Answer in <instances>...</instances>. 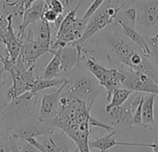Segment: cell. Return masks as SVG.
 <instances>
[{
    "mask_svg": "<svg viewBox=\"0 0 158 152\" xmlns=\"http://www.w3.org/2000/svg\"><path fill=\"white\" fill-rule=\"evenodd\" d=\"M109 28L96 33L90 40L94 47L87 48L99 61L105 60L111 68L124 65L131 70L142 72L150 76L158 85V69L146 58L141 48L131 42L115 20Z\"/></svg>",
    "mask_w": 158,
    "mask_h": 152,
    "instance_id": "obj_1",
    "label": "cell"
},
{
    "mask_svg": "<svg viewBox=\"0 0 158 152\" xmlns=\"http://www.w3.org/2000/svg\"><path fill=\"white\" fill-rule=\"evenodd\" d=\"M68 73H69V82L62 94L83 101L92 111L96 99L102 93L103 87L81 62Z\"/></svg>",
    "mask_w": 158,
    "mask_h": 152,
    "instance_id": "obj_2",
    "label": "cell"
},
{
    "mask_svg": "<svg viewBox=\"0 0 158 152\" xmlns=\"http://www.w3.org/2000/svg\"><path fill=\"white\" fill-rule=\"evenodd\" d=\"M80 62L96 78L100 85L106 93V100L108 103L111 99L112 93L115 89L122 86L124 73L119 68H106L99 62L84 46H81Z\"/></svg>",
    "mask_w": 158,
    "mask_h": 152,
    "instance_id": "obj_3",
    "label": "cell"
},
{
    "mask_svg": "<svg viewBox=\"0 0 158 152\" xmlns=\"http://www.w3.org/2000/svg\"><path fill=\"white\" fill-rule=\"evenodd\" d=\"M126 5L127 2L119 5L117 0H106L101 7L88 20V23L82 36L77 42H75V44L83 46L96 33L111 25L116 20L120 10Z\"/></svg>",
    "mask_w": 158,
    "mask_h": 152,
    "instance_id": "obj_4",
    "label": "cell"
},
{
    "mask_svg": "<svg viewBox=\"0 0 158 152\" xmlns=\"http://www.w3.org/2000/svg\"><path fill=\"white\" fill-rule=\"evenodd\" d=\"M137 11L135 29L143 36L158 33V0H133Z\"/></svg>",
    "mask_w": 158,
    "mask_h": 152,
    "instance_id": "obj_5",
    "label": "cell"
},
{
    "mask_svg": "<svg viewBox=\"0 0 158 152\" xmlns=\"http://www.w3.org/2000/svg\"><path fill=\"white\" fill-rule=\"evenodd\" d=\"M119 68L124 73L122 86L133 92L155 94L158 96V85L147 74L131 70L124 65H119Z\"/></svg>",
    "mask_w": 158,
    "mask_h": 152,
    "instance_id": "obj_6",
    "label": "cell"
},
{
    "mask_svg": "<svg viewBox=\"0 0 158 152\" xmlns=\"http://www.w3.org/2000/svg\"><path fill=\"white\" fill-rule=\"evenodd\" d=\"M55 128L52 124L43 123L38 118H29L19 123L11 132L10 138L26 139L29 137H43L55 134Z\"/></svg>",
    "mask_w": 158,
    "mask_h": 152,
    "instance_id": "obj_7",
    "label": "cell"
},
{
    "mask_svg": "<svg viewBox=\"0 0 158 152\" xmlns=\"http://www.w3.org/2000/svg\"><path fill=\"white\" fill-rule=\"evenodd\" d=\"M34 68L35 66H32L29 70H27L25 72H19L14 68L13 72L10 73L12 77V85L4 94L6 104L9 103L14 98L22 95L26 91L31 90L34 81L38 77V76H35L33 73Z\"/></svg>",
    "mask_w": 158,
    "mask_h": 152,
    "instance_id": "obj_8",
    "label": "cell"
},
{
    "mask_svg": "<svg viewBox=\"0 0 158 152\" xmlns=\"http://www.w3.org/2000/svg\"><path fill=\"white\" fill-rule=\"evenodd\" d=\"M69 80L66 78L65 83L60 85L55 92L52 94H44L42 98V102L39 111V116L37 117L39 121L51 124L54 118L57 115L60 108V97L62 91Z\"/></svg>",
    "mask_w": 158,
    "mask_h": 152,
    "instance_id": "obj_9",
    "label": "cell"
},
{
    "mask_svg": "<svg viewBox=\"0 0 158 152\" xmlns=\"http://www.w3.org/2000/svg\"><path fill=\"white\" fill-rule=\"evenodd\" d=\"M143 97L144 96H143L141 93L135 92V96L129 103H124L122 106L111 109L107 112L111 122L119 126H132L133 114Z\"/></svg>",
    "mask_w": 158,
    "mask_h": 152,
    "instance_id": "obj_10",
    "label": "cell"
},
{
    "mask_svg": "<svg viewBox=\"0 0 158 152\" xmlns=\"http://www.w3.org/2000/svg\"><path fill=\"white\" fill-rule=\"evenodd\" d=\"M51 46L40 42H37L31 38L23 39L21 50L19 58L23 62L26 69H30L35 66L37 59L44 53H50Z\"/></svg>",
    "mask_w": 158,
    "mask_h": 152,
    "instance_id": "obj_11",
    "label": "cell"
},
{
    "mask_svg": "<svg viewBox=\"0 0 158 152\" xmlns=\"http://www.w3.org/2000/svg\"><path fill=\"white\" fill-rule=\"evenodd\" d=\"M40 138H42V144L46 152H70L75 146L74 142L63 132Z\"/></svg>",
    "mask_w": 158,
    "mask_h": 152,
    "instance_id": "obj_12",
    "label": "cell"
},
{
    "mask_svg": "<svg viewBox=\"0 0 158 152\" xmlns=\"http://www.w3.org/2000/svg\"><path fill=\"white\" fill-rule=\"evenodd\" d=\"M81 46L75 43H71L57 49L61 60V72L68 73L78 65L80 62Z\"/></svg>",
    "mask_w": 158,
    "mask_h": 152,
    "instance_id": "obj_13",
    "label": "cell"
},
{
    "mask_svg": "<svg viewBox=\"0 0 158 152\" xmlns=\"http://www.w3.org/2000/svg\"><path fill=\"white\" fill-rule=\"evenodd\" d=\"M47 7H48V6H47L45 0H38L31 7H29L28 9H26L24 11L23 22H22L21 29H20V33L17 35L22 42H23V37H24L26 29L30 25L43 20L44 13Z\"/></svg>",
    "mask_w": 158,
    "mask_h": 152,
    "instance_id": "obj_14",
    "label": "cell"
},
{
    "mask_svg": "<svg viewBox=\"0 0 158 152\" xmlns=\"http://www.w3.org/2000/svg\"><path fill=\"white\" fill-rule=\"evenodd\" d=\"M116 134V130L110 132L109 135H106L103 137H100L98 139L89 141V147L90 149H96L100 151H108L110 149L116 147V146H124V147H137V148H143V147H150L153 149L154 144H142V143H126V142H119L115 137H113Z\"/></svg>",
    "mask_w": 158,
    "mask_h": 152,
    "instance_id": "obj_15",
    "label": "cell"
},
{
    "mask_svg": "<svg viewBox=\"0 0 158 152\" xmlns=\"http://www.w3.org/2000/svg\"><path fill=\"white\" fill-rule=\"evenodd\" d=\"M116 21L119 24V26L122 29V33L131 41L133 42L136 46H138L141 50L143 52V54L145 55L146 58L151 59V52L150 49L147 46V43L145 41V37L135 29V27L131 26L130 23H128L123 18L120 17H117Z\"/></svg>",
    "mask_w": 158,
    "mask_h": 152,
    "instance_id": "obj_16",
    "label": "cell"
},
{
    "mask_svg": "<svg viewBox=\"0 0 158 152\" xmlns=\"http://www.w3.org/2000/svg\"><path fill=\"white\" fill-rule=\"evenodd\" d=\"M156 95L149 94V96L144 97L143 110H142V119L143 127L147 128L151 124H155V100Z\"/></svg>",
    "mask_w": 158,
    "mask_h": 152,
    "instance_id": "obj_17",
    "label": "cell"
},
{
    "mask_svg": "<svg viewBox=\"0 0 158 152\" xmlns=\"http://www.w3.org/2000/svg\"><path fill=\"white\" fill-rule=\"evenodd\" d=\"M52 55L53 57L51 60L46 65L45 69L43 71L41 75H39V78L45 79V80H52L55 79L61 72V60H60L58 50H56Z\"/></svg>",
    "mask_w": 158,
    "mask_h": 152,
    "instance_id": "obj_18",
    "label": "cell"
},
{
    "mask_svg": "<svg viewBox=\"0 0 158 152\" xmlns=\"http://www.w3.org/2000/svg\"><path fill=\"white\" fill-rule=\"evenodd\" d=\"M133 93V91L127 89V88H118L115 89L112 93L110 101L106 106V111L108 112L111 109L122 106L131 97V95Z\"/></svg>",
    "mask_w": 158,
    "mask_h": 152,
    "instance_id": "obj_19",
    "label": "cell"
},
{
    "mask_svg": "<svg viewBox=\"0 0 158 152\" xmlns=\"http://www.w3.org/2000/svg\"><path fill=\"white\" fill-rule=\"evenodd\" d=\"M66 81V78L62 79H52V80H45V79H41L39 76L37 79L34 81L31 90L35 92V93H40L43 90L53 88V87H59L62 85Z\"/></svg>",
    "mask_w": 158,
    "mask_h": 152,
    "instance_id": "obj_20",
    "label": "cell"
},
{
    "mask_svg": "<svg viewBox=\"0 0 158 152\" xmlns=\"http://www.w3.org/2000/svg\"><path fill=\"white\" fill-rule=\"evenodd\" d=\"M145 41H146L147 46L151 52L150 59H152L154 61L156 67L158 69V33L153 35V36L145 37Z\"/></svg>",
    "mask_w": 158,
    "mask_h": 152,
    "instance_id": "obj_21",
    "label": "cell"
},
{
    "mask_svg": "<svg viewBox=\"0 0 158 152\" xmlns=\"http://www.w3.org/2000/svg\"><path fill=\"white\" fill-rule=\"evenodd\" d=\"M106 0H93L92 4L90 5V7L87 8L86 12L84 13V15L82 16V19L84 20H89L100 7L101 6L105 3Z\"/></svg>",
    "mask_w": 158,
    "mask_h": 152,
    "instance_id": "obj_22",
    "label": "cell"
},
{
    "mask_svg": "<svg viewBox=\"0 0 158 152\" xmlns=\"http://www.w3.org/2000/svg\"><path fill=\"white\" fill-rule=\"evenodd\" d=\"M123 16H124V20L130 23L131 26L135 27V23H136V19H137V11L136 8L134 7H129L128 9H126L123 12Z\"/></svg>",
    "mask_w": 158,
    "mask_h": 152,
    "instance_id": "obj_23",
    "label": "cell"
},
{
    "mask_svg": "<svg viewBox=\"0 0 158 152\" xmlns=\"http://www.w3.org/2000/svg\"><path fill=\"white\" fill-rule=\"evenodd\" d=\"M143 100H144V97L142 99L141 103L139 104L138 108L136 109L134 114H133V118H132V126L135 125V126H142L143 127V119H142V110H143Z\"/></svg>",
    "mask_w": 158,
    "mask_h": 152,
    "instance_id": "obj_24",
    "label": "cell"
},
{
    "mask_svg": "<svg viewBox=\"0 0 158 152\" xmlns=\"http://www.w3.org/2000/svg\"><path fill=\"white\" fill-rule=\"evenodd\" d=\"M49 8L56 11L57 14H67L63 4L59 0H45Z\"/></svg>",
    "mask_w": 158,
    "mask_h": 152,
    "instance_id": "obj_25",
    "label": "cell"
},
{
    "mask_svg": "<svg viewBox=\"0 0 158 152\" xmlns=\"http://www.w3.org/2000/svg\"><path fill=\"white\" fill-rule=\"evenodd\" d=\"M58 16H59V14H57V13H56V11H54L53 9L47 7L46 10H45L44 13L43 20H46V21L49 22V23H54V22L57 20Z\"/></svg>",
    "mask_w": 158,
    "mask_h": 152,
    "instance_id": "obj_26",
    "label": "cell"
},
{
    "mask_svg": "<svg viewBox=\"0 0 158 152\" xmlns=\"http://www.w3.org/2000/svg\"><path fill=\"white\" fill-rule=\"evenodd\" d=\"M59 1L63 4L65 10L68 13L69 11L75 8L81 1H85V0H59Z\"/></svg>",
    "mask_w": 158,
    "mask_h": 152,
    "instance_id": "obj_27",
    "label": "cell"
},
{
    "mask_svg": "<svg viewBox=\"0 0 158 152\" xmlns=\"http://www.w3.org/2000/svg\"><path fill=\"white\" fill-rule=\"evenodd\" d=\"M19 140H20L21 143H22V144L19 146V142H18L20 152H42L41 150H39L38 149H36L35 147H33L32 145H31L30 143H28L27 141L22 140V139H19Z\"/></svg>",
    "mask_w": 158,
    "mask_h": 152,
    "instance_id": "obj_28",
    "label": "cell"
},
{
    "mask_svg": "<svg viewBox=\"0 0 158 152\" xmlns=\"http://www.w3.org/2000/svg\"><path fill=\"white\" fill-rule=\"evenodd\" d=\"M24 140L27 141L28 143H30L31 145H32L33 147H35L36 149H38L39 150H41L42 152H46V150H45L44 146L42 144V142H39L37 140V138H35V137H29V138H26Z\"/></svg>",
    "mask_w": 158,
    "mask_h": 152,
    "instance_id": "obj_29",
    "label": "cell"
},
{
    "mask_svg": "<svg viewBox=\"0 0 158 152\" xmlns=\"http://www.w3.org/2000/svg\"><path fill=\"white\" fill-rule=\"evenodd\" d=\"M7 58H10L9 57V54H8V52H7L5 45L0 43V61L2 62L3 60H5Z\"/></svg>",
    "mask_w": 158,
    "mask_h": 152,
    "instance_id": "obj_30",
    "label": "cell"
},
{
    "mask_svg": "<svg viewBox=\"0 0 158 152\" xmlns=\"http://www.w3.org/2000/svg\"><path fill=\"white\" fill-rule=\"evenodd\" d=\"M8 140H9L11 151L20 152V150H19V144H18V139H16V138H8Z\"/></svg>",
    "mask_w": 158,
    "mask_h": 152,
    "instance_id": "obj_31",
    "label": "cell"
},
{
    "mask_svg": "<svg viewBox=\"0 0 158 152\" xmlns=\"http://www.w3.org/2000/svg\"><path fill=\"white\" fill-rule=\"evenodd\" d=\"M4 72H5L4 65H3V63L0 61V90H1V88H2V86L6 84V81L2 79V74H3Z\"/></svg>",
    "mask_w": 158,
    "mask_h": 152,
    "instance_id": "obj_32",
    "label": "cell"
},
{
    "mask_svg": "<svg viewBox=\"0 0 158 152\" xmlns=\"http://www.w3.org/2000/svg\"><path fill=\"white\" fill-rule=\"evenodd\" d=\"M36 1H38V0H23V2H24V8H25V10L26 9H28L29 7H31Z\"/></svg>",
    "mask_w": 158,
    "mask_h": 152,
    "instance_id": "obj_33",
    "label": "cell"
},
{
    "mask_svg": "<svg viewBox=\"0 0 158 152\" xmlns=\"http://www.w3.org/2000/svg\"><path fill=\"white\" fill-rule=\"evenodd\" d=\"M137 152H154L153 149L150 148V147H143L142 150H138Z\"/></svg>",
    "mask_w": 158,
    "mask_h": 152,
    "instance_id": "obj_34",
    "label": "cell"
},
{
    "mask_svg": "<svg viewBox=\"0 0 158 152\" xmlns=\"http://www.w3.org/2000/svg\"><path fill=\"white\" fill-rule=\"evenodd\" d=\"M153 144H154V147H153L154 152H158V137H156V140Z\"/></svg>",
    "mask_w": 158,
    "mask_h": 152,
    "instance_id": "obj_35",
    "label": "cell"
},
{
    "mask_svg": "<svg viewBox=\"0 0 158 152\" xmlns=\"http://www.w3.org/2000/svg\"><path fill=\"white\" fill-rule=\"evenodd\" d=\"M2 2H5V3H16V2H19L20 0H1Z\"/></svg>",
    "mask_w": 158,
    "mask_h": 152,
    "instance_id": "obj_36",
    "label": "cell"
},
{
    "mask_svg": "<svg viewBox=\"0 0 158 152\" xmlns=\"http://www.w3.org/2000/svg\"><path fill=\"white\" fill-rule=\"evenodd\" d=\"M155 124H156V127H157V130H158V111H157V113L155 115Z\"/></svg>",
    "mask_w": 158,
    "mask_h": 152,
    "instance_id": "obj_37",
    "label": "cell"
},
{
    "mask_svg": "<svg viewBox=\"0 0 158 152\" xmlns=\"http://www.w3.org/2000/svg\"><path fill=\"white\" fill-rule=\"evenodd\" d=\"M117 1H118V3H120V1H121V0H117ZM129 1H131V0H129Z\"/></svg>",
    "mask_w": 158,
    "mask_h": 152,
    "instance_id": "obj_38",
    "label": "cell"
},
{
    "mask_svg": "<svg viewBox=\"0 0 158 152\" xmlns=\"http://www.w3.org/2000/svg\"><path fill=\"white\" fill-rule=\"evenodd\" d=\"M101 152H107V151H101Z\"/></svg>",
    "mask_w": 158,
    "mask_h": 152,
    "instance_id": "obj_39",
    "label": "cell"
},
{
    "mask_svg": "<svg viewBox=\"0 0 158 152\" xmlns=\"http://www.w3.org/2000/svg\"><path fill=\"white\" fill-rule=\"evenodd\" d=\"M0 2H1V0H0Z\"/></svg>",
    "mask_w": 158,
    "mask_h": 152,
    "instance_id": "obj_40",
    "label": "cell"
}]
</instances>
